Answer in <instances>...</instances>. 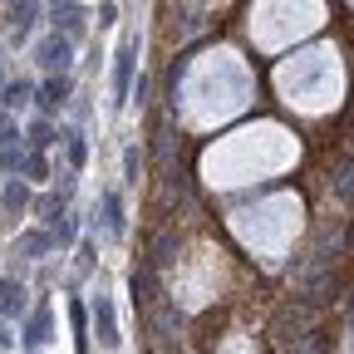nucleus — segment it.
Listing matches in <instances>:
<instances>
[{"mask_svg":"<svg viewBox=\"0 0 354 354\" xmlns=\"http://www.w3.org/2000/svg\"><path fill=\"white\" fill-rule=\"evenodd\" d=\"M128 74H133V55L118 50V69H113V94H118V99L128 94Z\"/></svg>","mask_w":354,"mask_h":354,"instance_id":"f257e3e1","label":"nucleus"}]
</instances>
